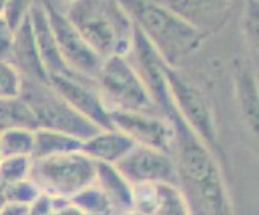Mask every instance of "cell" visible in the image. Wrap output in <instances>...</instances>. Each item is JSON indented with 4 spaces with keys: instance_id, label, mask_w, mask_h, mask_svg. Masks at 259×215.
<instances>
[{
    "instance_id": "cell-6",
    "label": "cell",
    "mask_w": 259,
    "mask_h": 215,
    "mask_svg": "<svg viewBox=\"0 0 259 215\" xmlns=\"http://www.w3.org/2000/svg\"><path fill=\"white\" fill-rule=\"evenodd\" d=\"M21 96L31 106L39 127L66 132L81 140L92 137L100 130L95 124L73 110L49 82L23 77Z\"/></svg>"
},
{
    "instance_id": "cell-19",
    "label": "cell",
    "mask_w": 259,
    "mask_h": 215,
    "mask_svg": "<svg viewBox=\"0 0 259 215\" xmlns=\"http://www.w3.org/2000/svg\"><path fill=\"white\" fill-rule=\"evenodd\" d=\"M12 127L37 129V118L32 113L31 106L21 96L0 98V130Z\"/></svg>"
},
{
    "instance_id": "cell-1",
    "label": "cell",
    "mask_w": 259,
    "mask_h": 215,
    "mask_svg": "<svg viewBox=\"0 0 259 215\" xmlns=\"http://www.w3.org/2000/svg\"><path fill=\"white\" fill-rule=\"evenodd\" d=\"M131 53L136 55V68L155 107L172 127L177 186L189 204L190 213L230 215L234 207L218 157L179 113L164 79L163 60L137 28Z\"/></svg>"
},
{
    "instance_id": "cell-31",
    "label": "cell",
    "mask_w": 259,
    "mask_h": 215,
    "mask_svg": "<svg viewBox=\"0 0 259 215\" xmlns=\"http://www.w3.org/2000/svg\"><path fill=\"white\" fill-rule=\"evenodd\" d=\"M5 194H4V190L0 188V210H2V207H4V204H5Z\"/></svg>"
},
{
    "instance_id": "cell-5",
    "label": "cell",
    "mask_w": 259,
    "mask_h": 215,
    "mask_svg": "<svg viewBox=\"0 0 259 215\" xmlns=\"http://www.w3.org/2000/svg\"><path fill=\"white\" fill-rule=\"evenodd\" d=\"M29 178L40 191L69 198L95 182V160L81 149L32 159Z\"/></svg>"
},
{
    "instance_id": "cell-2",
    "label": "cell",
    "mask_w": 259,
    "mask_h": 215,
    "mask_svg": "<svg viewBox=\"0 0 259 215\" xmlns=\"http://www.w3.org/2000/svg\"><path fill=\"white\" fill-rule=\"evenodd\" d=\"M134 26L166 65L179 68L198 51L208 35L156 0H119Z\"/></svg>"
},
{
    "instance_id": "cell-12",
    "label": "cell",
    "mask_w": 259,
    "mask_h": 215,
    "mask_svg": "<svg viewBox=\"0 0 259 215\" xmlns=\"http://www.w3.org/2000/svg\"><path fill=\"white\" fill-rule=\"evenodd\" d=\"M195 29L211 35L226 26L235 0H156Z\"/></svg>"
},
{
    "instance_id": "cell-16",
    "label": "cell",
    "mask_w": 259,
    "mask_h": 215,
    "mask_svg": "<svg viewBox=\"0 0 259 215\" xmlns=\"http://www.w3.org/2000/svg\"><path fill=\"white\" fill-rule=\"evenodd\" d=\"M136 146L126 133L118 129H100L92 137L82 141L81 151L94 160L116 164L121 157L126 156Z\"/></svg>"
},
{
    "instance_id": "cell-33",
    "label": "cell",
    "mask_w": 259,
    "mask_h": 215,
    "mask_svg": "<svg viewBox=\"0 0 259 215\" xmlns=\"http://www.w3.org/2000/svg\"><path fill=\"white\" fill-rule=\"evenodd\" d=\"M2 157H4V156H2V151H0V159H2Z\"/></svg>"
},
{
    "instance_id": "cell-15",
    "label": "cell",
    "mask_w": 259,
    "mask_h": 215,
    "mask_svg": "<svg viewBox=\"0 0 259 215\" xmlns=\"http://www.w3.org/2000/svg\"><path fill=\"white\" fill-rule=\"evenodd\" d=\"M95 183L110 199L114 213H132L134 185L114 164L95 160Z\"/></svg>"
},
{
    "instance_id": "cell-28",
    "label": "cell",
    "mask_w": 259,
    "mask_h": 215,
    "mask_svg": "<svg viewBox=\"0 0 259 215\" xmlns=\"http://www.w3.org/2000/svg\"><path fill=\"white\" fill-rule=\"evenodd\" d=\"M29 215H53V196L40 191L29 204Z\"/></svg>"
},
{
    "instance_id": "cell-18",
    "label": "cell",
    "mask_w": 259,
    "mask_h": 215,
    "mask_svg": "<svg viewBox=\"0 0 259 215\" xmlns=\"http://www.w3.org/2000/svg\"><path fill=\"white\" fill-rule=\"evenodd\" d=\"M81 138L69 135L66 132L49 129V127H37L34 129V149L32 159L65 154L71 151H79L82 146Z\"/></svg>"
},
{
    "instance_id": "cell-9",
    "label": "cell",
    "mask_w": 259,
    "mask_h": 215,
    "mask_svg": "<svg viewBox=\"0 0 259 215\" xmlns=\"http://www.w3.org/2000/svg\"><path fill=\"white\" fill-rule=\"evenodd\" d=\"M49 84L55 88L63 100L98 129H113L111 110L92 79L76 74H53Z\"/></svg>"
},
{
    "instance_id": "cell-10",
    "label": "cell",
    "mask_w": 259,
    "mask_h": 215,
    "mask_svg": "<svg viewBox=\"0 0 259 215\" xmlns=\"http://www.w3.org/2000/svg\"><path fill=\"white\" fill-rule=\"evenodd\" d=\"M111 124L114 129L124 132L136 145L155 148L172 154L174 132L163 116H151L148 111L111 110Z\"/></svg>"
},
{
    "instance_id": "cell-22",
    "label": "cell",
    "mask_w": 259,
    "mask_h": 215,
    "mask_svg": "<svg viewBox=\"0 0 259 215\" xmlns=\"http://www.w3.org/2000/svg\"><path fill=\"white\" fill-rule=\"evenodd\" d=\"M34 149V129L12 127L0 130L2 156H31Z\"/></svg>"
},
{
    "instance_id": "cell-30",
    "label": "cell",
    "mask_w": 259,
    "mask_h": 215,
    "mask_svg": "<svg viewBox=\"0 0 259 215\" xmlns=\"http://www.w3.org/2000/svg\"><path fill=\"white\" fill-rule=\"evenodd\" d=\"M0 213L2 215H29V204L16 202V201H5Z\"/></svg>"
},
{
    "instance_id": "cell-14",
    "label": "cell",
    "mask_w": 259,
    "mask_h": 215,
    "mask_svg": "<svg viewBox=\"0 0 259 215\" xmlns=\"http://www.w3.org/2000/svg\"><path fill=\"white\" fill-rule=\"evenodd\" d=\"M29 18H31L35 43H37L39 55H40L44 68L47 71V76L50 77L53 74H74V73H71L69 68L65 65L63 58L60 55V50L57 45L55 35L52 32L49 15H47L44 2L42 4L34 2L29 12Z\"/></svg>"
},
{
    "instance_id": "cell-7",
    "label": "cell",
    "mask_w": 259,
    "mask_h": 215,
    "mask_svg": "<svg viewBox=\"0 0 259 215\" xmlns=\"http://www.w3.org/2000/svg\"><path fill=\"white\" fill-rule=\"evenodd\" d=\"M163 73L169 93L185 122L214 154L219 153L218 122L208 98L179 73V68H172L163 61Z\"/></svg>"
},
{
    "instance_id": "cell-8",
    "label": "cell",
    "mask_w": 259,
    "mask_h": 215,
    "mask_svg": "<svg viewBox=\"0 0 259 215\" xmlns=\"http://www.w3.org/2000/svg\"><path fill=\"white\" fill-rule=\"evenodd\" d=\"M44 5H46L50 28L55 35L60 55L65 65L69 68L71 73L95 80L102 68L103 58L85 42L73 23L66 18L65 12H61L57 5L50 2H44Z\"/></svg>"
},
{
    "instance_id": "cell-29",
    "label": "cell",
    "mask_w": 259,
    "mask_h": 215,
    "mask_svg": "<svg viewBox=\"0 0 259 215\" xmlns=\"http://www.w3.org/2000/svg\"><path fill=\"white\" fill-rule=\"evenodd\" d=\"M13 29L0 15V60H10L12 55Z\"/></svg>"
},
{
    "instance_id": "cell-24",
    "label": "cell",
    "mask_w": 259,
    "mask_h": 215,
    "mask_svg": "<svg viewBox=\"0 0 259 215\" xmlns=\"http://www.w3.org/2000/svg\"><path fill=\"white\" fill-rule=\"evenodd\" d=\"M242 29L245 40L253 55L257 57V42H259V2L257 0H245L242 13Z\"/></svg>"
},
{
    "instance_id": "cell-23",
    "label": "cell",
    "mask_w": 259,
    "mask_h": 215,
    "mask_svg": "<svg viewBox=\"0 0 259 215\" xmlns=\"http://www.w3.org/2000/svg\"><path fill=\"white\" fill-rule=\"evenodd\" d=\"M32 157L31 156H4L0 159V183L8 185L31 174Z\"/></svg>"
},
{
    "instance_id": "cell-20",
    "label": "cell",
    "mask_w": 259,
    "mask_h": 215,
    "mask_svg": "<svg viewBox=\"0 0 259 215\" xmlns=\"http://www.w3.org/2000/svg\"><path fill=\"white\" fill-rule=\"evenodd\" d=\"M155 215H189V204L176 183H153Z\"/></svg>"
},
{
    "instance_id": "cell-25",
    "label": "cell",
    "mask_w": 259,
    "mask_h": 215,
    "mask_svg": "<svg viewBox=\"0 0 259 215\" xmlns=\"http://www.w3.org/2000/svg\"><path fill=\"white\" fill-rule=\"evenodd\" d=\"M23 76L10 60H0V98L21 95Z\"/></svg>"
},
{
    "instance_id": "cell-26",
    "label": "cell",
    "mask_w": 259,
    "mask_h": 215,
    "mask_svg": "<svg viewBox=\"0 0 259 215\" xmlns=\"http://www.w3.org/2000/svg\"><path fill=\"white\" fill-rule=\"evenodd\" d=\"M5 199L7 201H16V202H24V204H31L35 196L40 193L39 186L35 185L31 178H23V180H18L13 183H8L2 186Z\"/></svg>"
},
{
    "instance_id": "cell-17",
    "label": "cell",
    "mask_w": 259,
    "mask_h": 215,
    "mask_svg": "<svg viewBox=\"0 0 259 215\" xmlns=\"http://www.w3.org/2000/svg\"><path fill=\"white\" fill-rule=\"evenodd\" d=\"M234 87L235 98L243 119L254 135H257L259 125V90H257V77L253 69L245 65H235L234 71Z\"/></svg>"
},
{
    "instance_id": "cell-34",
    "label": "cell",
    "mask_w": 259,
    "mask_h": 215,
    "mask_svg": "<svg viewBox=\"0 0 259 215\" xmlns=\"http://www.w3.org/2000/svg\"><path fill=\"white\" fill-rule=\"evenodd\" d=\"M2 4H4V0H0V7H2Z\"/></svg>"
},
{
    "instance_id": "cell-3",
    "label": "cell",
    "mask_w": 259,
    "mask_h": 215,
    "mask_svg": "<svg viewBox=\"0 0 259 215\" xmlns=\"http://www.w3.org/2000/svg\"><path fill=\"white\" fill-rule=\"evenodd\" d=\"M63 12L103 60L131 53L136 26L119 0H74Z\"/></svg>"
},
{
    "instance_id": "cell-21",
    "label": "cell",
    "mask_w": 259,
    "mask_h": 215,
    "mask_svg": "<svg viewBox=\"0 0 259 215\" xmlns=\"http://www.w3.org/2000/svg\"><path fill=\"white\" fill-rule=\"evenodd\" d=\"M71 202H73L81 215H110L114 213L113 205L106 194L102 191V188L95 182L81 188L73 196H69Z\"/></svg>"
},
{
    "instance_id": "cell-32",
    "label": "cell",
    "mask_w": 259,
    "mask_h": 215,
    "mask_svg": "<svg viewBox=\"0 0 259 215\" xmlns=\"http://www.w3.org/2000/svg\"><path fill=\"white\" fill-rule=\"evenodd\" d=\"M57 2L60 4V5H68V4H71V2H74V0H57Z\"/></svg>"
},
{
    "instance_id": "cell-27",
    "label": "cell",
    "mask_w": 259,
    "mask_h": 215,
    "mask_svg": "<svg viewBox=\"0 0 259 215\" xmlns=\"http://www.w3.org/2000/svg\"><path fill=\"white\" fill-rule=\"evenodd\" d=\"M32 5L34 0H4L2 7H0V15L15 31L16 26L29 15Z\"/></svg>"
},
{
    "instance_id": "cell-11",
    "label": "cell",
    "mask_w": 259,
    "mask_h": 215,
    "mask_svg": "<svg viewBox=\"0 0 259 215\" xmlns=\"http://www.w3.org/2000/svg\"><path fill=\"white\" fill-rule=\"evenodd\" d=\"M132 185L176 183L177 167L174 156L155 148L136 145L114 164Z\"/></svg>"
},
{
    "instance_id": "cell-13",
    "label": "cell",
    "mask_w": 259,
    "mask_h": 215,
    "mask_svg": "<svg viewBox=\"0 0 259 215\" xmlns=\"http://www.w3.org/2000/svg\"><path fill=\"white\" fill-rule=\"evenodd\" d=\"M10 61L16 66V69L20 71L23 77L40 80V82H49L47 71L42 65L37 43H35L29 15L13 31Z\"/></svg>"
},
{
    "instance_id": "cell-4",
    "label": "cell",
    "mask_w": 259,
    "mask_h": 215,
    "mask_svg": "<svg viewBox=\"0 0 259 215\" xmlns=\"http://www.w3.org/2000/svg\"><path fill=\"white\" fill-rule=\"evenodd\" d=\"M95 82L110 110L148 113L156 110L144 79L127 60V55L105 58Z\"/></svg>"
}]
</instances>
